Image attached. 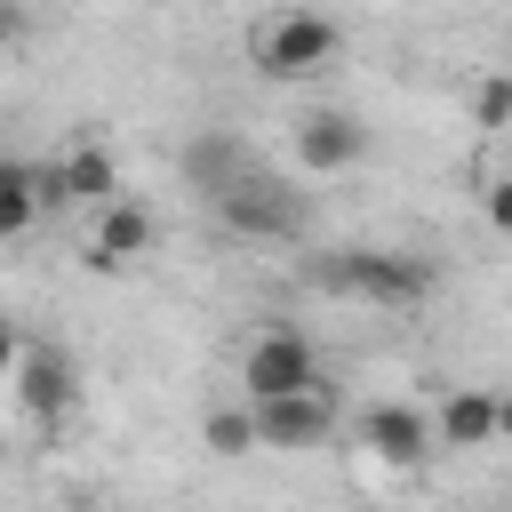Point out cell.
<instances>
[{"instance_id":"obj_1","label":"cell","mask_w":512,"mask_h":512,"mask_svg":"<svg viewBox=\"0 0 512 512\" xmlns=\"http://www.w3.org/2000/svg\"><path fill=\"white\" fill-rule=\"evenodd\" d=\"M304 280L328 288V296H352V304H384V312L424 304L440 288L432 256H416V248H320L304 264Z\"/></svg>"},{"instance_id":"obj_2","label":"cell","mask_w":512,"mask_h":512,"mask_svg":"<svg viewBox=\"0 0 512 512\" xmlns=\"http://www.w3.org/2000/svg\"><path fill=\"white\" fill-rule=\"evenodd\" d=\"M216 208V224L232 232V240H296L304 232V192L288 184V176H272L264 160L224 192V200H208Z\"/></svg>"},{"instance_id":"obj_3","label":"cell","mask_w":512,"mask_h":512,"mask_svg":"<svg viewBox=\"0 0 512 512\" xmlns=\"http://www.w3.org/2000/svg\"><path fill=\"white\" fill-rule=\"evenodd\" d=\"M336 48H344L336 16H320V8H280V16L256 32V72H264V80H312V72L336 64Z\"/></svg>"},{"instance_id":"obj_4","label":"cell","mask_w":512,"mask_h":512,"mask_svg":"<svg viewBox=\"0 0 512 512\" xmlns=\"http://www.w3.org/2000/svg\"><path fill=\"white\" fill-rule=\"evenodd\" d=\"M240 384H248V400H288V392H312V384H328V376H320V352H312L296 328H264V336L240 352Z\"/></svg>"},{"instance_id":"obj_5","label":"cell","mask_w":512,"mask_h":512,"mask_svg":"<svg viewBox=\"0 0 512 512\" xmlns=\"http://www.w3.org/2000/svg\"><path fill=\"white\" fill-rule=\"evenodd\" d=\"M360 440H368V456H376V464H392V472H416V464L440 448L432 416H424V408H408V400H376V408L360 416Z\"/></svg>"},{"instance_id":"obj_6","label":"cell","mask_w":512,"mask_h":512,"mask_svg":"<svg viewBox=\"0 0 512 512\" xmlns=\"http://www.w3.org/2000/svg\"><path fill=\"white\" fill-rule=\"evenodd\" d=\"M40 200H48V208H104V200H120L112 152H104V144H72L56 168H40Z\"/></svg>"},{"instance_id":"obj_7","label":"cell","mask_w":512,"mask_h":512,"mask_svg":"<svg viewBox=\"0 0 512 512\" xmlns=\"http://www.w3.org/2000/svg\"><path fill=\"white\" fill-rule=\"evenodd\" d=\"M248 408H256V440H264V448H320V440L336 432V400H328V384L288 392V400H248Z\"/></svg>"},{"instance_id":"obj_8","label":"cell","mask_w":512,"mask_h":512,"mask_svg":"<svg viewBox=\"0 0 512 512\" xmlns=\"http://www.w3.org/2000/svg\"><path fill=\"white\" fill-rule=\"evenodd\" d=\"M176 168H184V184H192L200 200H224V192L256 168V152H248L232 128H192V144L176 152Z\"/></svg>"},{"instance_id":"obj_9","label":"cell","mask_w":512,"mask_h":512,"mask_svg":"<svg viewBox=\"0 0 512 512\" xmlns=\"http://www.w3.org/2000/svg\"><path fill=\"white\" fill-rule=\"evenodd\" d=\"M360 152H368V128H360L352 112L320 104V112H304V120H296V160H304L312 176H344Z\"/></svg>"},{"instance_id":"obj_10","label":"cell","mask_w":512,"mask_h":512,"mask_svg":"<svg viewBox=\"0 0 512 512\" xmlns=\"http://www.w3.org/2000/svg\"><path fill=\"white\" fill-rule=\"evenodd\" d=\"M152 232H160V224H152V208L120 192V200H104V208H96V240H88V264H96V272H112V264H136V256L152 248Z\"/></svg>"},{"instance_id":"obj_11","label":"cell","mask_w":512,"mask_h":512,"mask_svg":"<svg viewBox=\"0 0 512 512\" xmlns=\"http://www.w3.org/2000/svg\"><path fill=\"white\" fill-rule=\"evenodd\" d=\"M16 392H24L32 424H56V416L72 408V360L48 352V344H24V360H16Z\"/></svg>"},{"instance_id":"obj_12","label":"cell","mask_w":512,"mask_h":512,"mask_svg":"<svg viewBox=\"0 0 512 512\" xmlns=\"http://www.w3.org/2000/svg\"><path fill=\"white\" fill-rule=\"evenodd\" d=\"M432 432H440V448H448V456H472V448H488V440H496V392H480V384H456V392L440 400Z\"/></svg>"},{"instance_id":"obj_13","label":"cell","mask_w":512,"mask_h":512,"mask_svg":"<svg viewBox=\"0 0 512 512\" xmlns=\"http://www.w3.org/2000/svg\"><path fill=\"white\" fill-rule=\"evenodd\" d=\"M40 208H48V200H40V168H32V160H0V240L32 232Z\"/></svg>"},{"instance_id":"obj_14","label":"cell","mask_w":512,"mask_h":512,"mask_svg":"<svg viewBox=\"0 0 512 512\" xmlns=\"http://www.w3.org/2000/svg\"><path fill=\"white\" fill-rule=\"evenodd\" d=\"M200 440H208V456H248V448H264V440H256V408H216V416L200 424Z\"/></svg>"},{"instance_id":"obj_15","label":"cell","mask_w":512,"mask_h":512,"mask_svg":"<svg viewBox=\"0 0 512 512\" xmlns=\"http://www.w3.org/2000/svg\"><path fill=\"white\" fill-rule=\"evenodd\" d=\"M472 112H480V128H512V72H496V80H480V96H472Z\"/></svg>"},{"instance_id":"obj_16","label":"cell","mask_w":512,"mask_h":512,"mask_svg":"<svg viewBox=\"0 0 512 512\" xmlns=\"http://www.w3.org/2000/svg\"><path fill=\"white\" fill-rule=\"evenodd\" d=\"M488 224L512 240V176H504V184H488Z\"/></svg>"},{"instance_id":"obj_17","label":"cell","mask_w":512,"mask_h":512,"mask_svg":"<svg viewBox=\"0 0 512 512\" xmlns=\"http://www.w3.org/2000/svg\"><path fill=\"white\" fill-rule=\"evenodd\" d=\"M16 360H24V336H16V320H0V376H16Z\"/></svg>"},{"instance_id":"obj_18","label":"cell","mask_w":512,"mask_h":512,"mask_svg":"<svg viewBox=\"0 0 512 512\" xmlns=\"http://www.w3.org/2000/svg\"><path fill=\"white\" fill-rule=\"evenodd\" d=\"M16 40H24V8H16V0H0V48H16Z\"/></svg>"},{"instance_id":"obj_19","label":"cell","mask_w":512,"mask_h":512,"mask_svg":"<svg viewBox=\"0 0 512 512\" xmlns=\"http://www.w3.org/2000/svg\"><path fill=\"white\" fill-rule=\"evenodd\" d=\"M496 440H512V392H496Z\"/></svg>"},{"instance_id":"obj_20","label":"cell","mask_w":512,"mask_h":512,"mask_svg":"<svg viewBox=\"0 0 512 512\" xmlns=\"http://www.w3.org/2000/svg\"><path fill=\"white\" fill-rule=\"evenodd\" d=\"M0 160H8V152H0Z\"/></svg>"}]
</instances>
